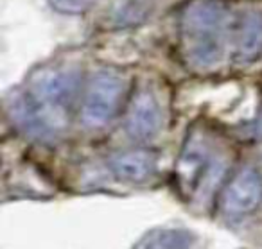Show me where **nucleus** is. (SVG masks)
Returning a JSON list of instances; mask_svg holds the SVG:
<instances>
[{"label": "nucleus", "instance_id": "nucleus-1", "mask_svg": "<svg viewBox=\"0 0 262 249\" xmlns=\"http://www.w3.org/2000/svg\"><path fill=\"white\" fill-rule=\"evenodd\" d=\"M79 86V69L45 66L34 74L24 94L13 97L9 111L26 134L40 142H52L69 124Z\"/></svg>", "mask_w": 262, "mask_h": 249}, {"label": "nucleus", "instance_id": "nucleus-2", "mask_svg": "<svg viewBox=\"0 0 262 249\" xmlns=\"http://www.w3.org/2000/svg\"><path fill=\"white\" fill-rule=\"evenodd\" d=\"M228 40V13L219 0H194L182 16V43L190 65L208 69L221 61Z\"/></svg>", "mask_w": 262, "mask_h": 249}, {"label": "nucleus", "instance_id": "nucleus-3", "mask_svg": "<svg viewBox=\"0 0 262 249\" xmlns=\"http://www.w3.org/2000/svg\"><path fill=\"white\" fill-rule=\"evenodd\" d=\"M126 94V77L112 69H102L92 76L84 94L81 117L84 126L102 127L117 115Z\"/></svg>", "mask_w": 262, "mask_h": 249}, {"label": "nucleus", "instance_id": "nucleus-4", "mask_svg": "<svg viewBox=\"0 0 262 249\" xmlns=\"http://www.w3.org/2000/svg\"><path fill=\"white\" fill-rule=\"evenodd\" d=\"M262 202V177L255 169L248 167L232 177L221 194L223 215L228 219H243L253 213Z\"/></svg>", "mask_w": 262, "mask_h": 249}, {"label": "nucleus", "instance_id": "nucleus-5", "mask_svg": "<svg viewBox=\"0 0 262 249\" xmlns=\"http://www.w3.org/2000/svg\"><path fill=\"white\" fill-rule=\"evenodd\" d=\"M162 124L164 111L157 95L147 88L137 92L126 111V133L137 142H151L160 134Z\"/></svg>", "mask_w": 262, "mask_h": 249}, {"label": "nucleus", "instance_id": "nucleus-6", "mask_svg": "<svg viewBox=\"0 0 262 249\" xmlns=\"http://www.w3.org/2000/svg\"><path fill=\"white\" fill-rule=\"evenodd\" d=\"M157 167L158 156L144 149L117 152L108 160V169L113 176L126 183H144L151 179L157 172Z\"/></svg>", "mask_w": 262, "mask_h": 249}, {"label": "nucleus", "instance_id": "nucleus-7", "mask_svg": "<svg viewBox=\"0 0 262 249\" xmlns=\"http://www.w3.org/2000/svg\"><path fill=\"white\" fill-rule=\"evenodd\" d=\"M233 54L239 65L251 63L262 54V9H248L237 20Z\"/></svg>", "mask_w": 262, "mask_h": 249}, {"label": "nucleus", "instance_id": "nucleus-8", "mask_svg": "<svg viewBox=\"0 0 262 249\" xmlns=\"http://www.w3.org/2000/svg\"><path fill=\"white\" fill-rule=\"evenodd\" d=\"M198 237L183 228H160L147 233L135 249H196Z\"/></svg>", "mask_w": 262, "mask_h": 249}, {"label": "nucleus", "instance_id": "nucleus-9", "mask_svg": "<svg viewBox=\"0 0 262 249\" xmlns=\"http://www.w3.org/2000/svg\"><path fill=\"white\" fill-rule=\"evenodd\" d=\"M58 9H65V11H79L86 6L88 0H52Z\"/></svg>", "mask_w": 262, "mask_h": 249}]
</instances>
